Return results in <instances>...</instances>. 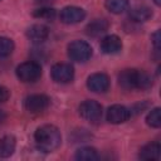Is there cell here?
Masks as SVG:
<instances>
[{
	"instance_id": "obj_1",
	"label": "cell",
	"mask_w": 161,
	"mask_h": 161,
	"mask_svg": "<svg viewBox=\"0 0 161 161\" xmlns=\"http://www.w3.org/2000/svg\"><path fill=\"white\" fill-rule=\"evenodd\" d=\"M34 140L40 151L52 152L60 145L62 136L59 130L53 125H43L36 128L34 133Z\"/></svg>"
},
{
	"instance_id": "obj_2",
	"label": "cell",
	"mask_w": 161,
	"mask_h": 161,
	"mask_svg": "<svg viewBox=\"0 0 161 161\" xmlns=\"http://www.w3.org/2000/svg\"><path fill=\"white\" fill-rule=\"evenodd\" d=\"M118 83L125 89H148L152 86L151 77L138 69H123L118 74Z\"/></svg>"
},
{
	"instance_id": "obj_3",
	"label": "cell",
	"mask_w": 161,
	"mask_h": 161,
	"mask_svg": "<svg viewBox=\"0 0 161 161\" xmlns=\"http://www.w3.org/2000/svg\"><path fill=\"white\" fill-rule=\"evenodd\" d=\"M16 77L24 83H34L42 77V67L35 60L24 62L18 65Z\"/></svg>"
},
{
	"instance_id": "obj_4",
	"label": "cell",
	"mask_w": 161,
	"mask_h": 161,
	"mask_svg": "<svg viewBox=\"0 0 161 161\" xmlns=\"http://www.w3.org/2000/svg\"><path fill=\"white\" fill-rule=\"evenodd\" d=\"M68 55L74 62H87L92 57V47L84 40H74L68 45Z\"/></svg>"
},
{
	"instance_id": "obj_5",
	"label": "cell",
	"mask_w": 161,
	"mask_h": 161,
	"mask_svg": "<svg viewBox=\"0 0 161 161\" xmlns=\"http://www.w3.org/2000/svg\"><path fill=\"white\" fill-rule=\"evenodd\" d=\"M79 114L89 122H97L102 117V106L97 101L87 99L80 103Z\"/></svg>"
},
{
	"instance_id": "obj_6",
	"label": "cell",
	"mask_w": 161,
	"mask_h": 161,
	"mask_svg": "<svg viewBox=\"0 0 161 161\" xmlns=\"http://www.w3.org/2000/svg\"><path fill=\"white\" fill-rule=\"evenodd\" d=\"M50 104V98L45 94H31L28 96L24 101V107L30 113L44 112Z\"/></svg>"
},
{
	"instance_id": "obj_7",
	"label": "cell",
	"mask_w": 161,
	"mask_h": 161,
	"mask_svg": "<svg viewBox=\"0 0 161 161\" xmlns=\"http://www.w3.org/2000/svg\"><path fill=\"white\" fill-rule=\"evenodd\" d=\"M50 74H52V78H53L54 82L65 84V83H69V82L73 80L74 69L68 63H57V64L53 65V68L50 70Z\"/></svg>"
},
{
	"instance_id": "obj_8",
	"label": "cell",
	"mask_w": 161,
	"mask_h": 161,
	"mask_svg": "<svg viewBox=\"0 0 161 161\" xmlns=\"http://www.w3.org/2000/svg\"><path fill=\"white\" fill-rule=\"evenodd\" d=\"M59 18L64 24H77L86 18V11L78 6H65L60 10Z\"/></svg>"
},
{
	"instance_id": "obj_9",
	"label": "cell",
	"mask_w": 161,
	"mask_h": 161,
	"mask_svg": "<svg viewBox=\"0 0 161 161\" xmlns=\"http://www.w3.org/2000/svg\"><path fill=\"white\" fill-rule=\"evenodd\" d=\"M87 87L94 93H104L109 88V78L104 73H93L88 77Z\"/></svg>"
},
{
	"instance_id": "obj_10",
	"label": "cell",
	"mask_w": 161,
	"mask_h": 161,
	"mask_svg": "<svg viewBox=\"0 0 161 161\" xmlns=\"http://www.w3.org/2000/svg\"><path fill=\"white\" fill-rule=\"evenodd\" d=\"M131 116V111L121 104H113L107 111V121L113 125H119L126 122Z\"/></svg>"
},
{
	"instance_id": "obj_11",
	"label": "cell",
	"mask_w": 161,
	"mask_h": 161,
	"mask_svg": "<svg viewBox=\"0 0 161 161\" xmlns=\"http://www.w3.org/2000/svg\"><path fill=\"white\" fill-rule=\"evenodd\" d=\"M122 49V42L117 35H107L101 42V50L104 54H117Z\"/></svg>"
},
{
	"instance_id": "obj_12",
	"label": "cell",
	"mask_w": 161,
	"mask_h": 161,
	"mask_svg": "<svg viewBox=\"0 0 161 161\" xmlns=\"http://www.w3.org/2000/svg\"><path fill=\"white\" fill-rule=\"evenodd\" d=\"M26 36L34 43H42L49 36V29L43 24H34L26 30Z\"/></svg>"
},
{
	"instance_id": "obj_13",
	"label": "cell",
	"mask_w": 161,
	"mask_h": 161,
	"mask_svg": "<svg viewBox=\"0 0 161 161\" xmlns=\"http://www.w3.org/2000/svg\"><path fill=\"white\" fill-rule=\"evenodd\" d=\"M161 156V146L158 142H150L145 145L138 153L141 160H158Z\"/></svg>"
},
{
	"instance_id": "obj_14",
	"label": "cell",
	"mask_w": 161,
	"mask_h": 161,
	"mask_svg": "<svg viewBox=\"0 0 161 161\" xmlns=\"http://www.w3.org/2000/svg\"><path fill=\"white\" fill-rule=\"evenodd\" d=\"M109 24L106 19H94L86 26V33L91 36H98L107 31Z\"/></svg>"
},
{
	"instance_id": "obj_15",
	"label": "cell",
	"mask_w": 161,
	"mask_h": 161,
	"mask_svg": "<svg viewBox=\"0 0 161 161\" xmlns=\"http://www.w3.org/2000/svg\"><path fill=\"white\" fill-rule=\"evenodd\" d=\"M130 19L135 23H141V21H146L152 16V11L150 8L140 5V6H135L130 10Z\"/></svg>"
},
{
	"instance_id": "obj_16",
	"label": "cell",
	"mask_w": 161,
	"mask_h": 161,
	"mask_svg": "<svg viewBox=\"0 0 161 161\" xmlns=\"http://www.w3.org/2000/svg\"><path fill=\"white\" fill-rule=\"evenodd\" d=\"M16 146L15 137L11 135H6L0 138V157H9L14 153Z\"/></svg>"
},
{
	"instance_id": "obj_17",
	"label": "cell",
	"mask_w": 161,
	"mask_h": 161,
	"mask_svg": "<svg viewBox=\"0 0 161 161\" xmlns=\"http://www.w3.org/2000/svg\"><path fill=\"white\" fill-rule=\"evenodd\" d=\"M98 152L93 147H82L77 150L74 158L78 161H96L98 160Z\"/></svg>"
},
{
	"instance_id": "obj_18",
	"label": "cell",
	"mask_w": 161,
	"mask_h": 161,
	"mask_svg": "<svg viewBox=\"0 0 161 161\" xmlns=\"http://www.w3.org/2000/svg\"><path fill=\"white\" fill-rule=\"evenodd\" d=\"M106 8L113 14H121L128 9V0H106Z\"/></svg>"
},
{
	"instance_id": "obj_19",
	"label": "cell",
	"mask_w": 161,
	"mask_h": 161,
	"mask_svg": "<svg viewBox=\"0 0 161 161\" xmlns=\"http://www.w3.org/2000/svg\"><path fill=\"white\" fill-rule=\"evenodd\" d=\"M146 122L150 127L158 128L161 126V109L158 107H156L152 111H150L146 117Z\"/></svg>"
},
{
	"instance_id": "obj_20",
	"label": "cell",
	"mask_w": 161,
	"mask_h": 161,
	"mask_svg": "<svg viewBox=\"0 0 161 161\" xmlns=\"http://www.w3.org/2000/svg\"><path fill=\"white\" fill-rule=\"evenodd\" d=\"M14 50V42L10 38L0 36V58L8 57Z\"/></svg>"
},
{
	"instance_id": "obj_21",
	"label": "cell",
	"mask_w": 161,
	"mask_h": 161,
	"mask_svg": "<svg viewBox=\"0 0 161 161\" xmlns=\"http://www.w3.org/2000/svg\"><path fill=\"white\" fill-rule=\"evenodd\" d=\"M33 15L38 19H44V20H50L55 16V10L49 6H40L36 10H34Z\"/></svg>"
},
{
	"instance_id": "obj_22",
	"label": "cell",
	"mask_w": 161,
	"mask_h": 161,
	"mask_svg": "<svg viewBox=\"0 0 161 161\" xmlns=\"http://www.w3.org/2000/svg\"><path fill=\"white\" fill-rule=\"evenodd\" d=\"M9 97H10L9 89L6 87H4V86H0V103L6 102L9 99Z\"/></svg>"
},
{
	"instance_id": "obj_23",
	"label": "cell",
	"mask_w": 161,
	"mask_h": 161,
	"mask_svg": "<svg viewBox=\"0 0 161 161\" xmlns=\"http://www.w3.org/2000/svg\"><path fill=\"white\" fill-rule=\"evenodd\" d=\"M152 43H153L155 49L158 50V49H160V31H158V30L152 34Z\"/></svg>"
},
{
	"instance_id": "obj_24",
	"label": "cell",
	"mask_w": 161,
	"mask_h": 161,
	"mask_svg": "<svg viewBox=\"0 0 161 161\" xmlns=\"http://www.w3.org/2000/svg\"><path fill=\"white\" fill-rule=\"evenodd\" d=\"M53 0H35V3L36 4H42L43 6H47L48 4H50Z\"/></svg>"
},
{
	"instance_id": "obj_25",
	"label": "cell",
	"mask_w": 161,
	"mask_h": 161,
	"mask_svg": "<svg viewBox=\"0 0 161 161\" xmlns=\"http://www.w3.org/2000/svg\"><path fill=\"white\" fill-rule=\"evenodd\" d=\"M5 119H6V113H5L3 109H0V125L4 123Z\"/></svg>"
},
{
	"instance_id": "obj_26",
	"label": "cell",
	"mask_w": 161,
	"mask_h": 161,
	"mask_svg": "<svg viewBox=\"0 0 161 161\" xmlns=\"http://www.w3.org/2000/svg\"><path fill=\"white\" fill-rule=\"evenodd\" d=\"M0 1H1V0H0Z\"/></svg>"
}]
</instances>
